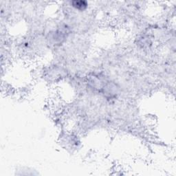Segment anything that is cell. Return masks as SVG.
Masks as SVG:
<instances>
[{"instance_id":"1","label":"cell","mask_w":176,"mask_h":176,"mask_svg":"<svg viewBox=\"0 0 176 176\" xmlns=\"http://www.w3.org/2000/svg\"><path fill=\"white\" fill-rule=\"evenodd\" d=\"M72 5L74 7H75L77 9L79 10H84L87 8V4L86 1H72Z\"/></svg>"}]
</instances>
